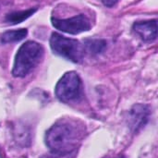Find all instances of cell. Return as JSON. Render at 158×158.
Instances as JSON below:
<instances>
[{
	"mask_svg": "<svg viewBox=\"0 0 158 158\" xmlns=\"http://www.w3.org/2000/svg\"><path fill=\"white\" fill-rule=\"evenodd\" d=\"M50 46L53 52L71 62L80 63L84 55L83 45L75 39L67 38L54 32L50 38Z\"/></svg>",
	"mask_w": 158,
	"mask_h": 158,
	"instance_id": "3",
	"label": "cell"
},
{
	"mask_svg": "<svg viewBox=\"0 0 158 158\" xmlns=\"http://www.w3.org/2000/svg\"><path fill=\"white\" fill-rule=\"evenodd\" d=\"M83 48L91 55H98L106 48V42L101 39H88L84 41Z\"/></svg>",
	"mask_w": 158,
	"mask_h": 158,
	"instance_id": "8",
	"label": "cell"
},
{
	"mask_svg": "<svg viewBox=\"0 0 158 158\" xmlns=\"http://www.w3.org/2000/svg\"><path fill=\"white\" fill-rule=\"evenodd\" d=\"M27 30L26 29H19L15 31H8L5 32L2 35L1 42L3 44H8V43H15L19 42L22 39H24L27 36Z\"/></svg>",
	"mask_w": 158,
	"mask_h": 158,
	"instance_id": "10",
	"label": "cell"
},
{
	"mask_svg": "<svg viewBox=\"0 0 158 158\" xmlns=\"http://www.w3.org/2000/svg\"><path fill=\"white\" fill-rule=\"evenodd\" d=\"M133 30L144 42H153L157 37V21L154 19L136 22L133 24Z\"/></svg>",
	"mask_w": 158,
	"mask_h": 158,
	"instance_id": "6",
	"label": "cell"
},
{
	"mask_svg": "<svg viewBox=\"0 0 158 158\" xmlns=\"http://www.w3.org/2000/svg\"><path fill=\"white\" fill-rule=\"evenodd\" d=\"M83 128L73 120H61L46 132L45 143L53 154L69 155L73 153L83 136Z\"/></svg>",
	"mask_w": 158,
	"mask_h": 158,
	"instance_id": "1",
	"label": "cell"
},
{
	"mask_svg": "<svg viewBox=\"0 0 158 158\" xmlns=\"http://www.w3.org/2000/svg\"><path fill=\"white\" fill-rule=\"evenodd\" d=\"M35 11H36V8H33V9L31 8V9H27V10L12 12V13H9L6 15V22H8L10 24H17V23H19V22L23 21L24 19H28L29 17H31Z\"/></svg>",
	"mask_w": 158,
	"mask_h": 158,
	"instance_id": "9",
	"label": "cell"
},
{
	"mask_svg": "<svg viewBox=\"0 0 158 158\" xmlns=\"http://www.w3.org/2000/svg\"><path fill=\"white\" fill-rule=\"evenodd\" d=\"M52 24L56 29L70 34H78L82 31H89L91 28V22L89 19L83 14L62 19L52 18Z\"/></svg>",
	"mask_w": 158,
	"mask_h": 158,
	"instance_id": "5",
	"label": "cell"
},
{
	"mask_svg": "<svg viewBox=\"0 0 158 158\" xmlns=\"http://www.w3.org/2000/svg\"><path fill=\"white\" fill-rule=\"evenodd\" d=\"M81 94V81L80 76L69 71L63 75L56 86V95L62 102H71L80 98Z\"/></svg>",
	"mask_w": 158,
	"mask_h": 158,
	"instance_id": "4",
	"label": "cell"
},
{
	"mask_svg": "<svg viewBox=\"0 0 158 158\" xmlns=\"http://www.w3.org/2000/svg\"><path fill=\"white\" fill-rule=\"evenodd\" d=\"M44 56V47L42 44L28 41L24 43L17 52L12 74L17 78L27 76L41 61Z\"/></svg>",
	"mask_w": 158,
	"mask_h": 158,
	"instance_id": "2",
	"label": "cell"
},
{
	"mask_svg": "<svg viewBox=\"0 0 158 158\" xmlns=\"http://www.w3.org/2000/svg\"><path fill=\"white\" fill-rule=\"evenodd\" d=\"M102 2L104 3L105 6L111 7V6H114L118 2V0H102Z\"/></svg>",
	"mask_w": 158,
	"mask_h": 158,
	"instance_id": "11",
	"label": "cell"
},
{
	"mask_svg": "<svg viewBox=\"0 0 158 158\" xmlns=\"http://www.w3.org/2000/svg\"><path fill=\"white\" fill-rule=\"evenodd\" d=\"M71 154L69 155H57V154H54L53 156H47L44 158H70Z\"/></svg>",
	"mask_w": 158,
	"mask_h": 158,
	"instance_id": "12",
	"label": "cell"
},
{
	"mask_svg": "<svg viewBox=\"0 0 158 158\" xmlns=\"http://www.w3.org/2000/svg\"><path fill=\"white\" fill-rule=\"evenodd\" d=\"M149 108L144 105H136L130 113V125L132 131H136L147 122L149 118Z\"/></svg>",
	"mask_w": 158,
	"mask_h": 158,
	"instance_id": "7",
	"label": "cell"
}]
</instances>
